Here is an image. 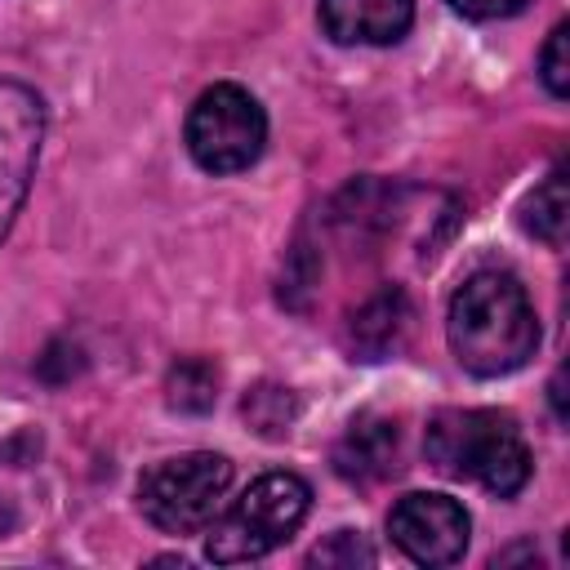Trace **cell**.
Segmentation results:
<instances>
[{
  "label": "cell",
  "instance_id": "16",
  "mask_svg": "<svg viewBox=\"0 0 570 570\" xmlns=\"http://www.w3.org/2000/svg\"><path fill=\"white\" fill-rule=\"evenodd\" d=\"M463 18H481V22H490V18H512V13H521L530 0H450Z\"/></svg>",
  "mask_w": 570,
  "mask_h": 570
},
{
  "label": "cell",
  "instance_id": "4",
  "mask_svg": "<svg viewBox=\"0 0 570 570\" xmlns=\"http://www.w3.org/2000/svg\"><path fill=\"white\" fill-rule=\"evenodd\" d=\"M232 485V463L209 450L160 459L138 481V508L142 517L165 534H196L205 530Z\"/></svg>",
  "mask_w": 570,
  "mask_h": 570
},
{
  "label": "cell",
  "instance_id": "5",
  "mask_svg": "<svg viewBox=\"0 0 570 570\" xmlns=\"http://www.w3.org/2000/svg\"><path fill=\"white\" fill-rule=\"evenodd\" d=\"M267 116L240 85H209L187 111V151L205 174H240L263 156Z\"/></svg>",
  "mask_w": 570,
  "mask_h": 570
},
{
  "label": "cell",
  "instance_id": "12",
  "mask_svg": "<svg viewBox=\"0 0 570 570\" xmlns=\"http://www.w3.org/2000/svg\"><path fill=\"white\" fill-rule=\"evenodd\" d=\"M165 401L183 414H205L218 401V370L205 356H183L165 379Z\"/></svg>",
  "mask_w": 570,
  "mask_h": 570
},
{
  "label": "cell",
  "instance_id": "14",
  "mask_svg": "<svg viewBox=\"0 0 570 570\" xmlns=\"http://www.w3.org/2000/svg\"><path fill=\"white\" fill-rule=\"evenodd\" d=\"M539 76H543V85H548L552 98H566L570 94V27L566 22L552 27V36H548V45L539 53Z\"/></svg>",
  "mask_w": 570,
  "mask_h": 570
},
{
  "label": "cell",
  "instance_id": "11",
  "mask_svg": "<svg viewBox=\"0 0 570 570\" xmlns=\"http://www.w3.org/2000/svg\"><path fill=\"white\" fill-rule=\"evenodd\" d=\"M566 223H570V200H566V169H552L521 205V227L539 236L543 245L561 249L566 245Z\"/></svg>",
  "mask_w": 570,
  "mask_h": 570
},
{
  "label": "cell",
  "instance_id": "3",
  "mask_svg": "<svg viewBox=\"0 0 570 570\" xmlns=\"http://www.w3.org/2000/svg\"><path fill=\"white\" fill-rule=\"evenodd\" d=\"M312 508V490L303 476L294 472H267L258 476L223 517H214L205 552L218 566H240V561H258L272 548H281L307 517Z\"/></svg>",
  "mask_w": 570,
  "mask_h": 570
},
{
  "label": "cell",
  "instance_id": "2",
  "mask_svg": "<svg viewBox=\"0 0 570 570\" xmlns=\"http://www.w3.org/2000/svg\"><path fill=\"white\" fill-rule=\"evenodd\" d=\"M428 459L445 476H463L508 499L530 481V450L499 410H441L428 423Z\"/></svg>",
  "mask_w": 570,
  "mask_h": 570
},
{
  "label": "cell",
  "instance_id": "8",
  "mask_svg": "<svg viewBox=\"0 0 570 570\" xmlns=\"http://www.w3.org/2000/svg\"><path fill=\"white\" fill-rule=\"evenodd\" d=\"M414 22V0H321V27L338 45H396Z\"/></svg>",
  "mask_w": 570,
  "mask_h": 570
},
{
  "label": "cell",
  "instance_id": "15",
  "mask_svg": "<svg viewBox=\"0 0 570 570\" xmlns=\"http://www.w3.org/2000/svg\"><path fill=\"white\" fill-rule=\"evenodd\" d=\"M307 561H312V566H370V561H374V548H370L361 534L338 530V534H334L330 543H321Z\"/></svg>",
  "mask_w": 570,
  "mask_h": 570
},
{
  "label": "cell",
  "instance_id": "1",
  "mask_svg": "<svg viewBox=\"0 0 570 570\" xmlns=\"http://www.w3.org/2000/svg\"><path fill=\"white\" fill-rule=\"evenodd\" d=\"M450 347L459 365L476 379H499L521 370L539 347V321L530 307L525 285L512 272H472L445 316Z\"/></svg>",
  "mask_w": 570,
  "mask_h": 570
},
{
  "label": "cell",
  "instance_id": "6",
  "mask_svg": "<svg viewBox=\"0 0 570 570\" xmlns=\"http://www.w3.org/2000/svg\"><path fill=\"white\" fill-rule=\"evenodd\" d=\"M45 142V102L22 80H0V240L9 236Z\"/></svg>",
  "mask_w": 570,
  "mask_h": 570
},
{
  "label": "cell",
  "instance_id": "9",
  "mask_svg": "<svg viewBox=\"0 0 570 570\" xmlns=\"http://www.w3.org/2000/svg\"><path fill=\"white\" fill-rule=\"evenodd\" d=\"M410 321H414L410 298H405L401 289H379L374 298H365V303L352 312V325H347V347H352V356H361V361H383V356H392V352L405 343Z\"/></svg>",
  "mask_w": 570,
  "mask_h": 570
},
{
  "label": "cell",
  "instance_id": "7",
  "mask_svg": "<svg viewBox=\"0 0 570 570\" xmlns=\"http://www.w3.org/2000/svg\"><path fill=\"white\" fill-rule=\"evenodd\" d=\"M468 530H472V521H468L463 503L450 499V494H423L419 490V494L396 499V508L387 512L392 543L419 566L459 561L463 548H468Z\"/></svg>",
  "mask_w": 570,
  "mask_h": 570
},
{
  "label": "cell",
  "instance_id": "10",
  "mask_svg": "<svg viewBox=\"0 0 570 570\" xmlns=\"http://www.w3.org/2000/svg\"><path fill=\"white\" fill-rule=\"evenodd\" d=\"M396 423L387 419H356L338 445H334V472L343 481H356V485H370V481H383L387 472H396Z\"/></svg>",
  "mask_w": 570,
  "mask_h": 570
},
{
  "label": "cell",
  "instance_id": "13",
  "mask_svg": "<svg viewBox=\"0 0 570 570\" xmlns=\"http://www.w3.org/2000/svg\"><path fill=\"white\" fill-rule=\"evenodd\" d=\"M245 419L263 432V436H281V432H289V423H294V396H289V387H276V383H258L249 396H245Z\"/></svg>",
  "mask_w": 570,
  "mask_h": 570
},
{
  "label": "cell",
  "instance_id": "17",
  "mask_svg": "<svg viewBox=\"0 0 570 570\" xmlns=\"http://www.w3.org/2000/svg\"><path fill=\"white\" fill-rule=\"evenodd\" d=\"M13 525H18V508L0 494V539H9V534H13Z\"/></svg>",
  "mask_w": 570,
  "mask_h": 570
}]
</instances>
